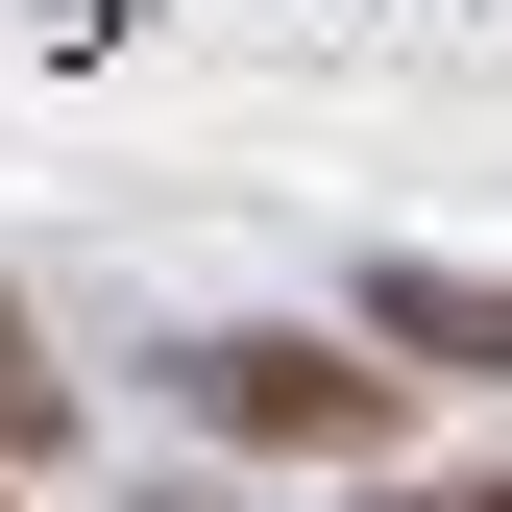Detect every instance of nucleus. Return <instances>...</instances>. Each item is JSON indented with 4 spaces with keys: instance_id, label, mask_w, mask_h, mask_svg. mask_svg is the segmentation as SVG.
Instances as JSON below:
<instances>
[{
    "instance_id": "nucleus-1",
    "label": "nucleus",
    "mask_w": 512,
    "mask_h": 512,
    "mask_svg": "<svg viewBox=\"0 0 512 512\" xmlns=\"http://www.w3.org/2000/svg\"><path fill=\"white\" fill-rule=\"evenodd\" d=\"M196 391H220V439H391V366H317V342H220Z\"/></svg>"
},
{
    "instance_id": "nucleus-2",
    "label": "nucleus",
    "mask_w": 512,
    "mask_h": 512,
    "mask_svg": "<svg viewBox=\"0 0 512 512\" xmlns=\"http://www.w3.org/2000/svg\"><path fill=\"white\" fill-rule=\"evenodd\" d=\"M366 342H415V366H512V293H464V269H366Z\"/></svg>"
},
{
    "instance_id": "nucleus-3",
    "label": "nucleus",
    "mask_w": 512,
    "mask_h": 512,
    "mask_svg": "<svg viewBox=\"0 0 512 512\" xmlns=\"http://www.w3.org/2000/svg\"><path fill=\"white\" fill-rule=\"evenodd\" d=\"M25 415H49V366H25V342H0V439H25Z\"/></svg>"
},
{
    "instance_id": "nucleus-4",
    "label": "nucleus",
    "mask_w": 512,
    "mask_h": 512,
    "mask_svg": "<svg viewBox=\"0 0 512 512\" xmlns=\"http://www.w3.org/2000/svg\"><path fill=\"white\" fill-rule=\"evenodd\" d=\"M415 512H512V488H415Z\"/></svg>"
}]
</instances>
